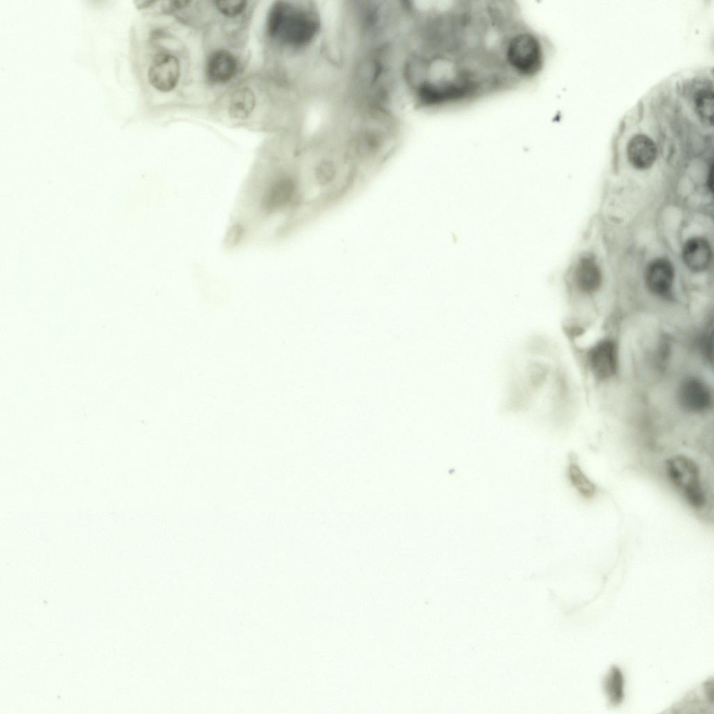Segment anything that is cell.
I'll return each instance as SVG.
<instances>
[{
	"label": "cell",
	"mask_w": 714,
	"mask_h": 714,
	"mask_svg": "<svg viewBox=\"0 0 714 714\" xmlns=\"http://www.w3.org/2000/svg\"><path fill=\"white\" fill-rule=\"evenodd\" d=\"M321 10L313 1H276L268 12V33L291 49L310 50L317 43L324 31Z\"/></svg>",
	"instance_id": "6da1fadb"
},
{
	"label": "cell",
	"mask_w": 714,
	"mask_h": 714,
	"mask_svg": "<svg viewBox=\"0 0 714 714\" xmlns=\"http://www.w3.org/2000/svg\"><path fill=\"white\" fill-rule=\"evenodd\" d=\"M665 470L669 482L692 508L698 510L706 505L700 469L693 459L682 455L673 456L666 461Z\"/></svg>",
	"instance_id": "7a4b0ae2"
},
{
	"label": "cell",
	"mask_w": 714,
	"mask_h": 714,
	"mask_svg": "<svg viewBox=\"0 0 714 714\" xmlns=\"http://www.w3.org/2000/svg\"><path fill=\"white\" fill-rule=\"evenodd\" d=\"M676 399L681 408L690 413L701 414L713 406V393L710 387L696 376L682 380L677 388Z\"/></svg>",
	"instance_id": "3957f363"
},
{
	"label": "cell",
	"mask_w": 714,
	"mask_h": 714,
	"mask_svg": "<svg viewBox=\"0 0 714 714\" xmlns=\"http://www.w3.org/2000/svg\"><path fill=\"white\" fill-rule=\"evenodd\" d=\"M587 361L594 377L600 381L613 377L618 370L616 343L610 338L598 342L588 351Z\"/></svg>",
	"instance_id": "277c9868"
},
{
	"label": "cell",
	"mask_w": 714,
	"mask_h": 714,
	"mask_svg": "<svg viewBox=\"0 0 714 714\" xmlns=\"http://www.w3.org/2000/svg\"><path fill=\"white\" fill-rule=\"evenodd\" d=\"M180 77L179 60L167 52H160L152 59L148 70L151 84L161 92L172 91Z\"/></svg>",
	"instance_id": "5b68a950"
},
{
	"label": "cell",
	"mask_w": 714,
	"mask_h": 714,
	"mask_svg": "<svg viewBox=\"0 0 714 714\" xmlns=\"http://www.w3.org/2000/svg\"><path fill=\"white\" fill-rule=\"evenodd\" d=\"M644 279L647 289L653 294L660 297L667 296L674 284V267L665 258L655 259L647 265Z\"/></svg>",
	"instance_id": "8992f818"
},
{
	"label": "cell",
	"mask_w": 714,
	"mask_h": 714,
	"mask_svg": "<svg viewBox=\"0 0 714 714\" xmlns=\"http://www.w3.org/2000/svg\"><path fill=\"white\" fill-rule=\"evenodd\" d=\"M628 162L635 169H649L655 162L658 148L655 142L645 133L634 134L626 146Z\"/></svg>",
	"instance_id": "52a82bcc"
},
{
	"label": "cell",
	"mask_w": 714,
	"mask_h": 714,
	"mask_svg": "<svg viewBox=\"0 0 714 714\" xmlns=\"http://www.w3.org/2000/svg\"><path fill=\"white\" fill-rule=\"evenodd\" d=\"M296 183L289 176L276 178L268 188L262 199L264 209L274 213L284 208L293 199L296 192Z\"/></svg>",
	"instance_id": "ba28073f"
},
{
	"label": "cell",
	"mask_w": 714,
	"mask_h": 714,
	"mask_svg": "<svg viewBox=\"0 0 714 714\" xmlns=\"http://www.w3.org/2000/svg\"><path fill=\"white\" fill-rule=\"evenodd\" d=\"M237 68L236 59L231 52L225 50H218L209 55L206 73L210 82L223 84L235 76Z\"/></svg>",
	"instance_id": "9c48e42d"
},
{
	"label": "cell",
	"mask_w": 714,
	"mask_h": 714,
	"mask_svg": "<svg viewBox=\"0 0 714 714\" xmlns=\"http://www.w3.org/2000/svg\"><path fill=\"white\" fill-rule=\"evenodd\" d=\"M682 257L685 264L691 271L701 273L710 266L712 259L711 248L705 238L693 237L685 242Z\"/></svg>",
	"instance_id": "30bf717a"
},
{
	"label": "cell",
	"mask_w": 714,
	"mask_h": 714,
	"mask_svg": "<svg viewBox=\"0 0 714 714\" xmlns=\"http://www.w3.org/2000/svg\"><path fill=\"white\" fill-rule=\"evenodd\" d=\"M575 282L583 293L592 294L598 291L602 284V273L598 264L591 258L581 259L575 271Z\"/></svg>",
	"instance_id": "8fae6325"
},
{
	"label": "cell",
	"mask_w": 714,
	"mask_h": 714,
	"mask_svg": "<svg viewBox=\"0 0 714 714\" xmlns=\"http://www.w3.org/2000/svg\"><path fill=\"white\" fill-rule=\"evenodd\" d=\"M255 103L256 98L253 91L249 87L240 88L231 95L228 107L229 115L234 119H245L252 112Z\"/></svg>",
	"instance_id": "7c38bea8"
},
{
	"label": "cell",
	"mask_w": 714,
	"mask_h": 714,
	"mask_svg": "<svg viewBox=\"0 0 714 714\" xmlns=\"http://www.w3.org/2000/svg\"><path fill=\"white\" fill-rule=\"evenodd\" d=\"M567 474L572 485L582 496L593 497L596 492L595 485L582 471L574 455H570L569 458Z\"/></svg>",
	"instance_id": "4fadbf2b"
},
{
	"label": "cell",
	"mask_w": 714,
	"mask_h": 714,
	"mask_svg": "<svg viewBox=\"0 0 714 714\" xmlns=\"http://www.w3.org/2000/svg\"><path fill=\"white\" fill-rule=\"evenodd\" d=\"M623 675L616 667H612L604 680V689L613 706L618 705L623 699Z\"/></svg>",
	"instance_id": "5bb4252c"
},
{
	"label": "cell",
	"mask_w": 714,
	"mask_h": 714,
	"mask_svg": "<svg viewBox=\"0 0 714 714\" xmlns=\"http://www.w3.org/2000/svg\"><path fill=\"white\" fill-rule=\"evenodd\" d=\"M337 167L331 160L325 159L319 162L314 169V176L321 185L331 183L337 176Z\"/></svg>",
	"instance_id": "9a60e30c"
},
{
	"label": "cell",
	"mask_w": 714,
	"mask_h": 714,
	"mask_svg": "<svg viewBox=\"0 0 714 714\" xmlns=\"http://www.w3.org/2000/svg\"><path fill=\"white\" fill-rule=\"evenodd\" d=\"M214 3L222 14L229 17L239 15L247 6V1L242 0H219Z\"/></svg>",
	"instance_id": "2e32d148"
},
{
	"label": "cell",
	"mask_w": 714,
	"mask_h": 714,
	"mask_svg": "<svg viewBox=\"0 0 714 714\" xmlns=\"http://www.w3.org/2000/svg\"><path fill=\"white\" fill-rule=\"evenodd\" d=\"M242 234V227L238 225H234L227 235V243L231 245L236 244L240 241Z\"/></svg>",
	"instance_id": "e0dca14e"
}]
</instances>
